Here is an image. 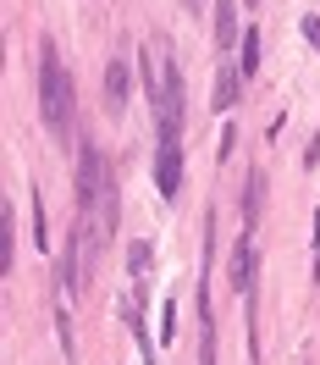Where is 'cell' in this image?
<instances>
[{
	"instance_id": "ba28073f",
	"label": "cell",
	"mask_w": 320,
	"mask_h": 365,
	"mask_svg": "<svg viewBox=\"0 0 320 365\" xmlns=\"http://www.w3.org/2000/svg\"><path fill=\"white\" fill-rule=\"evenodd\" d=\"M238 50H243V56H238V72H243V78H254V72H260V28H249Z\"/></svg>"
},
{
	"instance_id": "8fae6325",
	"label": "cell",
	"mask_w": 320,
	"mask_h": 365,
	"mask_svg": "<svg viewBox=\"0 0 320 365\" xmlns=\"http://www.w3.org/2000/svg\"><path fill=\"white\" fill-rule=\"evenodd\" d=\"M249 6H260V0H249Z\"/></svg>"
},
{
	"instance_id": "6da1fadb",
	"label": "cell",
	"mask_w": 320,
	"mask_h": 365,
	"mask_svg": "<svg viewBox=\"0 0 320 365\" xmlns=\"http://www.w3.org/2000/svg\"><path fill=\"white\" fill-rule=\"evenodd\" d=\"M144 83H149L160 144H183V72H177L171 50L160 45V39L149 45V56H144Z\"/></svg>"
},
{
	"instance_id": "30bf717a",
	"label": "cell",
	"mask_w": 320,
	"mask_h": 365,
	"mask_svg": "<svg viewBox=\"0 0 320 365\" xmlns=\"http://www.w3.org/2000/svg\"><path fill=\"white\" fill-rule=\"evenodd\" d=\"M33 238H39V250L50 244V238H45V205H39V200H33Z\"/></svg>"
},
{
	"instance_id": "3957f363",
	"label": "cell",
	"mask_w": 320,
	"mask_h": 365,
	"mask_svg": "<svg viewBox=\"0 0 320 365\" xmlns=\"http://www.w3.org/2000/svg\"><path fill=\"white\" fill-rule=\"evenodd\" d=\"M155 182H160V194H166V200H177V194H183V144H160Z\"/></svg>"
},
{
	"instance_id": "52a82bcc",
	"label": "cell",
	"mask_w": 320,
	"mask_h": 365,
	"mask_svg": "<svg viewBox=\"0 0 320 365\" xmlns=\"http://www.w3.org/2000/svg\"><path fill=\"white\" fill-rule=\"evenodd\" d=\"M238 83H243V72L221 61V72H215V111H232V106H238Z\"/></svg>"
},
{
	"instance_id": "277c9868",
	"label": "cell",
	"mask_w": 320,
	"mask_h": 365,
	"mask_svg": "<svg viewBox=\"0 0 320 365\" xmlns=\"http://www.w3.org/2000/svg\"><path fill=\"white\" fill-rule=\"evenodd\" d=\"M232 288L243 299L254 294V238L249 232H238V244H232Z\"/></svg>"
},
{
	"instance_id": "8992f818",
	"label": "cell",
	"mask_w": 320,
	"mask_h": 365,
	"mask_svg": "<svg viewBox=\"0 0 320 365\" xmlns=\"http://www.w3.org/2000/svg\"><path fill=\"white\" fill-rule=\"evenodd\" d=\"M127 89H133V78H127V61L116 56L111 67H105V106H111V111H122V106H127Z\"/></svg>"
},
{
	"instance_id": "5b68a950",
	"label": "cell",
	"mask_w": 320,
	"mask_h": 365,
	"mask_svg": "<svg viewBox=\"0 0 320 365\" xmlns=\"http://www.w3.org/2000/svg\"><path fill=\"white\" fill-rule=\"evenodd\" d=\"M232 45H243V34H238V0H215V56H227Z\"/></svg>"
},
{
	"instance_id": "9c48e42d",
	"label": "cell",
	"mask_w": 320,
	"mask_h": 365,
	"mask_svg": "<svg viewBox=\"0 0 320 365\" xmlns=\"http://www.w3.org/2000/svg\"><path fill=\"white\" fill-rule=\"evenodd\" d=\"M298 28H304V39L320 50V17H309V11H304V23H298Z\"/></svg>"
},
{
	"instance_id": "7a4b0ae2",
	"label": "cell",
	"mask_w": 320,
	"mask_h": 365,
	"mask_svg": "<svg viewBox=\"0 0 320 365\" xmlns=\"http://www.w3.org/2000/svg\"><path fill=\"white\" fill-rule=\"evenodd\" d=\"M39 111H45L50 138H61V144L78 138V94H72V78L50 39H39Z\"/></svg>"
}]
</instances>
